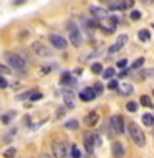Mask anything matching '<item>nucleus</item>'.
I'll use <instances>...</instances> for the list:
<instances>
[{"mask_svg":"<svg viewBox=\"0 0 154 158\" xmlns=\"http://www.w3.org/2000/svg\"><path fill=\"white\" fill-rule=\"evenodd\" d=\"M5 59H7L8 66L12 69H17V71H22L25 68V61L22 56H18V54L15 53H5Z\"/></svg>","mask_w":154,"mask_h":158,"instance_id":"nucleus-2","label":"nucleus"},{"mask_svg":"<svg viewBox=\"0 0 154 158\" xmlns=\"http://www.w3.org/2000/svg\"><path fill=\"white\" fill-rule=\"evenodd\" d=\"M126 41H128V35H121V36H119V38L116 40V43L109 46L108 53H109V54H114V53H118L119 49H121V48L124 46V44H126Z\"/></svg>","mask_w":154,"mask_h":158,"instance_id":"nucleus-7","label":"nucleus"},{"mask_svg":"<svg viewBox=\"0 0 154 158\" xmlns=\"http://www.w3.org/2000/svg\"><path fill=\"white\" fill-rule=\"evenodd\" d=\"M52 153L53 158H66L68 155V147L65 142H55L52 147Z\"/></svg>","mask_w":154,"mask_h":158,"instance_id":"nucleus-4","label":"nucleus"},{"mask_svg":"<svg viewBox=\"0 0 154 158\" xmlns=\"http://www.w3.org/2000/svg\"><path fill=\"white\" fill-rule=\"evenodd\" d=\"M109 120H111V125H113V128H114L116 133H123L124 132V118L121 115H113Z\"/></svg>","mask_w":154,"mask_h":158,"instance_id":"nucleus-8","label":"nucleus"},{"mask_svg":"<svg viewBox=\"0 0 154 158\" xmlns=\"http://www.w3.org/2000/svg\"><path fill=\"white\" fill-rule=\"evenodd\" d=\"M113 76H114V69L113 68H108V69L103 71V77L104 79H113Z\"/></svg>","mask_w":154,"mask_h":158,"instance_id":"nucleus-22","label":"nucleus"},{"mask_svg":"<svg viewBox=\"0 0 154 158\" xmlns=\"http://www.w3.org/2000/svg\"><path fill=\"white\" fill-rule=\"evenodd\" d=\"M126 109H128L129 112H136V110H138V104L131 101V102H128V104H126Z\"/></svg>","mask_w":154,"mask_h":158,"instance_id":"nucleus-26","label":"nucleus"},{"mask_svg":"<svg viewBox=\"0 0 154 158\" xmlns=\"http://www.w3.org/2000/svg\"><path fill=\"white\" fill-rule=\"evenodd\" d=\"M89 12L94 18H106V10L101 8V7H96V5H93V7H89Z\"/></svg>","mask_w":154,"mask_h":158,"instance_id":"nucleus-15","label":"nucleus"},{"mask_svg":"<svg viewBox=\"0 0 154 158\" xmlns=\"http://www.w3.org/2000/svg\"><path fill=\"white\" fill-rule=\"evenodd\" d=\"M138 38L141 40V41H149V40H151V31H149L147 28H143V30H139V33H138Z\"/></svg>","mask_w":154,"mask_h":158,"instance_id":"nucleus-17","label":"nucleus"},{"mask_svg":"<svg viewBox=\"0 0 154 158\" xmlns=\"http://www.w3.org/2000/svg\"><path fill=\"white\" fill-rule=\"evenodd\" d=\"M118 87H119V84H118L116 79H111V81L108 82V89H118Z\"/></svg>","mask_w":154,"mask_h":158,"instance_id":"nucleus-31","label":"nucleus"},{"mask_svg":"<svg viewBox=\"0 0 154 158\" xmlns=\"http://www.w3.org/2000/svg\"><path fill=\"white\" fill-rule=\"evenodd\" d=\"M63 101H65V106L68 109H73L75 107V94L71 91H65L63 92Z\"/></svg>","mask_w":154,"mask_h":158,"instance_id":"nucleus-12","label":"nucleus"},{"mask_svg":"<svg viewBox=\"0 0 154 158\" xmlns=\"http://www.w3.org/2000/svg\"><path fill=\"white\" fill-rule=\"evenodd\" d=\"M131 20H134V22L141 20V12H139V10H133L131 12Z\"/></svg>","mask_w":154,"mask_h":158,"instance_id":"nucleus-28","label":"nucleus"},{"mask_svg":"<svg viewBox=\"0 0 154 158\" xmlns=\"http://www.w3.org/2000/svg\"><path fill=\"white\" fill-rule=\"evenodd\" d=\"M143 123L147 127H152L154 125V115H151V114H144L143 115Z\"/></svg>","mask_w":154,"mask_h":158,"instance_id":"nucleus-19","label":"nucleus"},{"mask_svg":"<svg viewBox=\"0 0 154 158\" xmlns=\"http://www.w3.org/2000/svg\"><path fill=\"white\" fill-rule=\"evenodd\" d=\"M141 2H143V3H151L152 0H141Z\"/></svg>","mask_w":154,"mask_h":158,"instance_id":"nucleus-40","label":"nucleus"},{"mask_svg":"<svg viewBox=\"0 0 154 158\" xmlns=\"http://www.w3.org/2000/svg\"><path fill=\"white\" fill-rule=\"evenodd\" d=\"M152 96H154V91H152Z\"/></svg>","mask_w":154,"mask_h":158,"instance_id":"nucleus-41","label":"nucleus"},{"mask_svg":"<svg viewBox=\"0 0 154 158\" xmlns=\"http://www.w3.org/2000/svg\"><path fill=\"white\" fill-rule=\"evenodd\" d=\"M86 158H88V156H86Z\"/></svg>","mask_w":154,"mask_h":158,"instance_id":"nucleus-42","label":"nucleus"},{"mask_svg":"<svg viewBox=\"0 0 154 158\" xmlns=\"http://www.w3.org/2000/svg\"><path fill=\"white\" fill-rule=\"evenodd\" d=\"M94 91H96V94H98V96H99V94H101V91H103V84L101 82H96V84H94Z\"/></svg>","mask_w":154,"mask_h":158,"instance_id":"nucleus-33","label":"nucleus"},{"mask_svg":"<svg viewBox=\"0 0 154 158\" xmlns=\"http://www.w3.org/2000/svg\"><path fill=\"white\" fill-rule=\"evenodd\" d=\"M60 82H61V84H75V79H73V76L70 73H63Z\"/></svg>","mask_w":154,"mask_h":158,"instance_id":"nucleus-18","label":"nucleus"},{"mask_svg":"<svg viewBox=\"0 0 154 158\" xmlns=\"http://www.w3.org/2000/svg\"><path fill=\"white\" fill-rule=\"evenodd\" d=\"M116 25H118V20L114 18V17H106L104 18V28H103V31L104 33H113L114 30H116Z\"/></svg>","mask_w":154,"mask_h":158,"instance_id":"nucleus-11","label":"nucleus"},{"mask_svg":"<svg viewBox=\"0 0 154 158\" xmlns=\"http://www.w3.org/2000/svg\"><path fill=\"white\" fill-rule=\"evenodd\" d=\"M98 94H96V91H94L93 87H84L81 92H79V99L81 101H84V102H88V101H93L94 97H96Z\"/></svg>","mask_w":154,"mask_h":158,"instance_id":"nucleus-10","label":"nucleus"},{"mask_svg":"<svg viewBox=\"0 0 154 158\" xmlns=\"http://www.w3.org/2000/svg\"><path fill=\"white\" fill-rule=\"evenodd\" d=\"M12 117H13V112L12 114H3V115H2V123H10Z\"/></svg>","mask_w":154,"mask_h":158,"instance_id":"nucleus-30","label":"nucleus"},{"mask_svg":"<svg viewBox=\"0 0 154 158\" xmlns=\"http://www.w3.org/2000/svg\"><path fill=\"white\" fill-rule=\"evenodd\" d=\"M42 97H43V94H42V92H37V91H35L32 96H30V99H32V101H40Z\"/></svg>","mask_w":154,"mask_h":158,"instance_id":"nucleus-32","label":"nucleus"},{"mask_svg":"<svg viewBox=\"0 0 154 158\" xmlns=\"http://www.w3.org/2000/svg\"><path fill=\"white\" fill-rule=\"evenodd\" d=\"M128 132H129L131 140L136 143L138 147H144V145H146V137H144V132H143L134 122L128 123Z\"/></svg>","mask_w":154,"mask_h":158,"instance_id":"nucleus-1","label":"nucleus"},{"mask_svg":"<svg viewBox=\"0 0 154 158\" xmlns=\"http://www.w3.org/2000/svg\"><path fill=\"white\" fill-rule=\"evenodd\" d=\"M65 125H66V128H71V130H76V128H78V122H76V120H70V122H66V123H65Z\"/></svg>","mask_w":154,"mask_h":158,"instance_id":"nucleus-29","label":"nucleus"},{"mask_svg":"<svg viewBox=\"0 0 154 158\" xmlns=\"http://www.w3.org/2000/svg\"><path fill=\"white\" fill-rule=\"evenodd\" d=\"M143 64H144V58H138L136 61L133 63V66H131V68H133V69H139V68L143 66Z\"/></svg>","mask_w":154,"mask_h":158,"instance_id":"nucleus-25","label":"nucleus"},{"mask_svg":"<svg viewBox=\"0 0 154 158\" xmlns=\"http://www.w3.org/2000/svg\"><path fill=\"white\" fill-rule=\"evenodd\" d=\"M124 2V8H131L134 5V0H123Z\"/></svg>","mask_w":154,"mask_h":158,"instance_id":"nucleus-36","label":"nucleus"},{"mask_svg":"<svg viewBox=\"0 0 154 158\" xmlns=\"http://www.w3.org/2000/svg\"><path fill=\"white\" fill-rule=\"evenodd\" d=\"M0 74H10V68H8V66H3V64H0Z\"/></svg>","mask_w":154,"mask_h":158,"instance_id":"nucleus-34","label":"nucleus"},{"mask_svg":"<svg viewBox=\"0 0 154 158\" xmlns=\"http://www.w3.org/2000/svg\"><path fill=\"white\" fill-rule=\"evenodd\" d=\"M124 147H123V143H119V142H114L113 143V156L114 158H123L124 156Z\"/></svg>","mask_w":154,"mask_h":158,"instance_id":"nucleus-14","label":"nucleus"},{"mask_svg":"<svg viewBox=\"0 0 154 158\" xmlns=\"http://www.w3.org/2000/svg\"><path fill=\"white\" fill-rule=\"evenodd\" d=\"M38 158H53V156H50V155H47V153H42Z\"/></svg>","mask_w":154,"mask_h":158,"instance_id":"nucleus-38","label":"nucleus"},{"mask_svg":"<svg viewBox=\"0 0 154 158\" xmlns=\"http://www.w3.org/2000/svg\"><path fill=\"white\" fill-rule=\"evenodd\" d=\"M20 3H25V0H17V2H15V5H20Z\"/></svg>","mask_w":154,"mask_h":158,"instance_id":"nucleus-39","label":"nucleus"},{"mask_svg":"<svg viewBox=\"0 0 154 158\" xmlns=\"http://www.w3.org/2000/svg\"><path fill=\"white\" fill-rule=\"evenodd\" d=\"M7 86H8V82L5 81L3 77H0V87H2V89H5V87H7Z\"/></svg>","mask_w":154,"mask_h":158,"instance_id":"nucleus-37","label":"nucleus"},{"mask_svg":"<svg viewBox=\"0 0 154 158\" xmlns=\"http://www.w3.org/2000/svg\"><path fill=\"white\" fill-rule=\"evenodd\" d=\"M126 64H128V59H119V61H118V68H121V69H124V68H126Z\"/></svg>","mask_w":154,"mask_h":158,"instance_id":"nucleus-35","label":"nucleus"},{"mask_svg":"<svg viewBox=\"0 0 154 158\" xmlns=\"http://www.w3.org/2000/svg\"><path fill=\"white\" fill-rule=\"evenodd\" d=\"M68 35H70V41H71L73 46H79L81 44V33H79V30L75 23L68 25Z\"/></svg>","mask_w":154,"mask_h":158,"instance_id":"nucleus-3","label":"nucleus"},{"mask_svg":"<svg viewBox=\"0 0 154 158\" xmlns=\"http://www.w3.org/2000/svg\"><path fill=\"white\" fill-rule=\"evenodd\" d=\"M91 71L94 73V74H101L103 73V66L99 63H94L93 66H91Z\"/></svg>","mask_w":154,"mask_h":158,"instance_id":"nucleus-23","label":"nucleus"},{"mask_svg":"<svg viewBox=\"0 0 154 158\" xmlns=\"http://www.w3.org/2000/svg\"><path fill=\"white\" fill-rule=\"evenodd\" d=\"M48 40H50V43H52L57 49H65V48H66V44H68V41H66V40H65L63 36H60V35H55V33L50 35Z\"/></svg>","mask_w":154,"mask_h":158,"instance_id":"nucleus-6","label":"nucleus"},{"mask_svg":"<svg viewBox=\"0 0 154 158\" xmlns=\"http://www.w3.org/2000/svg\"><path fill=\"white\" fill-rule=\"evenodd\" d=\"M71 156L73 158H81V152L78 150L76 145H71Z\"/></svg>","mask_w":154,"mask_h":158,"instance_id":"nucleus-24","label":"nucleus"},{"mask_svg":"<svg viewBox=\"0 0 154 158\" xmlns=\"http://www.w3.org/2000/svg\"><path fill=\"white\" fill-rule=\"evenodd\" d=\"M99 120V115H98V112H89L86 114V117H84V123H86L88 127H93V125H96Z\"/></svg>","mask_w":154,"mask_h":158,"instance_id":"nucleus-13","label":"nucleus"},{"mask_svg":"<svg viewBox=\"0 0 154 158\" xmlns=\"http://www.w3.org/2000/svg\"><path fill=\"white\" fill-rule=\"evenodd\" d=\"M32 49H33L35 54H38V56H42V58L52 56V51H50V48L47 46V44H43L42 41H35V43L32 44Z\"/></svg>","mask_w":154,"mask_h":158,"instance_id":"nucleus-5","label":"nucleus"},{"mask_svg":"<svg viewBox=\"0 0 154 158\" xmlns=\"http://www.w3.org/2000/svg\"><path fill=\"white\" fill-rule=\"evenodd\" d=\"M109 8L111 10H124V2L123 0H119V2H113L109 5Z\"/></svg>","mask_w":154,"mask_h":158,"instance_id":"nucleus-21","label":"nucleus"},{"mask_svg":"<svg viewBox=\"0 0 154 158\" xmlns=\"http://www.w3.org/2000/svg\"><path fill=\"white\" fill-rule=\"evenodd\" d=\"M94 145H96V137L93 133H86L84 135V148H86V152L89 155L94 152Z\"/></svg>","mask_w":154,"mask_h":158,"instance_id":"nucleus-9","label":"nucleus"},{"mask_svg":"<svg viewBox=\"0 0 154 158\" xmlns=\"http://www.w3.org/2000/svg\"><path fill=\"white\" fill-rule=\"evenodd\" d=\"M15 153H17V152H15V148H8V150L3 152V156H5V158H13Z\"/></svg>","mask_w":154,"mask_h":158,"instance_id":"nucleus-27","label":"nucleus"},{"mask_svg":"<svg viewBox=\"0 0 154 158\" xmlns=\"http://www.w3.org/2000/svg\"><path fill=\"white\" fill-rule=\"evenodd\" d=\"M139 102H141V106H144V107H154L152 101L149 99V96H143L141 99H139Z\"/></svg>","mask_w":154,"mask_h":158,"instance_id":"nucleus-20","label":"nucleus"},{"mask_svg":"<svg viewBox=\"0 0 154 158\" xmlns=\"http://www.w3.org/2000/svg\"><path fill=\"white\" fill-rule=\"evenodd\" d=\"M118 91L121 96H129V94H133V86L129 82H123V84H119V87H118Z\"/></svg>","mask_w":154,"mask_h":158,"instance_id":"nucleus-16","label":"nucleus"}]
</instances>
